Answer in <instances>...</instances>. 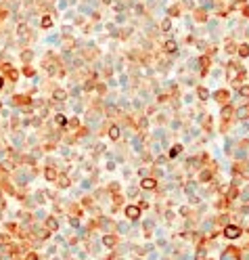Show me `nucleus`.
<instances>
[{
    "instance_id": "obj_18",
    "label": "nucleus",
    "mask_w": 249,
    "mask_h": 260,
    "mask_svg": "<svg viewBox=\"0 0 249 260\" xmlns=\"http://www.w3.org/2000/svg\"><path fill=\"white\" fill-rule=\"evenodd\" d=\"M241 94H245V97H249V86H243V88H241Z\"/></svg>"
},
{
    "instance_id": "obj_16",
    "label": "nucleus",
    "mask_w": 249,
    "mask_h": 260,
    "mask_svg": "<svg viewBox=\"0 0 249 260\" xmlns=\"http://www.w3.org/2000/svg\"><path fill=\"white\" fill-rule=\"evenodd\" d=\"M103 241H105V246H113V243H115V239H113V237H105Z\"/></svg>"
},
{
    "instance_id": "obj_10",
    "label": "nucleus",
    "mask_w": 249,
    "mask_h": 260,
    "mask_svg": "<svg viewBox=\"0 0 249 260\" xmlns=\"http://www.w3.org/2000/svg\"><path fill=\"white\" fill-rule=\"evenodd\" d=\"M180 151H182V147H180V145H176V147H174L172 151H170V155H172V157H176L178 153H180Z\"/></svg>"
},
{
    "instance_id": "obj_15",
    "label": "nucleus",
    "mask_w": 249,
    "mask_h": 260,
    "mask_svg": "<svg viewBox=\"0 0 249 260\" xmlns=\"http://www.w3.org/2000/svg\"><path fill=\"white\" fill-rule=\"evenodd\" d=\"M50 17H44V19H42V25H44V28H50Z\"/></svg>"
},
{
    "instance_id": "obj_17",
    "label": "nucleus",
    "mask_w": 249,
    "mask_h": 260,
    "mask_svg": "<svg viewBox=\"0 0 249 260\" xmlns=\"http://www.w3.org/2000/svg\"><path fill=\"white\" fill-rule=\"evenodd\" d=\"M167 13H170L172 17H176V15H178V8H176V6H172V8H170V11H167Z\"/></svg>"
},
{
    "instance_id": "obj_13",
    "label": "nucleus",
    "mask_w": 249,
    "mask_h": 260,
    "mask_svg": "<svg viewBox=\"0 0 249 260\" xmlns=\"http://www.w3.org/2000/svg\"><path fill=\"white\" fill-rule=\"evenodd\" d=\"M46 225H48V229H57V220H55V218H48Z\"/></svg>"
},
{
    "instance_id": "obj_21",
    "label": "nucleus",
    "mask_w": 249,
    "mask_h": 260,
    "mask_svg": "<svg viewBox=\"0 0 249 260\" xmlns=\"http://www.w3.org/2000/svg\"><path fill=\"white\" fill-rule=\"evenodd\" d=\"M222 113H224V118H228V115H230V109H228V107H224V109H222Z\"/></svg>"
},
{
    "instance_id": "obj_11",
    "label": "nucleus",
    "mask_w": 249,
    "mask_h": 260,
    "mask_svg": "<svg viewBox=\"0 0 249 260\" xmlns=\"http://www.w3.org/2000/svg\"><path fill=\"white\" fill-rule=\"evenodd\" d=\"M55 99H57V101H63V99H65V92H63V90H55Z\"/></svg>"
},
{
    "instance_id": "obj_6",
    "label": "nucleus",
    "mask_w": 249,
    "mask_h": 260,
    "mask_svg": "<svg viewBox=\"0 0 249 260\" xmlns=\"http://www.w3.org/2000/svg\"><path fill=\"white\" fill-rule=\"evenodd\" d=\"M163 48H165V50H167V52H174V50H176V42H174V40H167V42H165V46H163Z\"/></svg>"
},
{
    "instance_id": "obj_4",
    "label": "nucleus",
    "mask_w": 249,
    "mask_h": 260,
    "mask_svg": "<svg viewBox=\"0 0 249 260\" xmlns=\"http://www.w3.org/2000/svg\"><path fill=\"white\" fill-rule=\"evenodd\" d=\"M142 189H155V181L153 178H145L142 181Z\"/></svg>"
},
{
    "instance_id": "obj_8",
    "label": "nucleus",
    "mask_w": 249,
    "mask_h": 260,
    "mask_svg": "<svg viewBox=\"0 0 249 260\" xmlns=\"http://www.w3.org/2000/svg\"><path fill=\"white\" fill-rule=\"evenodd\" d=\"M46 178H48V181H55V178H57V172H55L52 168H48V170H46Z\"/></svg>"
},
{
    "instance_id": "obj_12",
    "label": "nucleus",
    "mask_w": 249,
    "mask_h": 260,
    "mask_svg": "<svg viewBox=\"0 0 249 260\" xmlns=\"http://www.w3.org/2000/svg\"><path fill=\"white\" fill-rule=\"evenodd\" d=\"M197 92H199V97H201V99H209V92L205 90V88H199Z\"/></svg>"
},
{
    "instance_id": "obj_7",
    "label": "nucleus",
    "mask_w": 249,
    "mask_h": 260,
    "mask_svg": "<svg viewBox=\"0 0 249 260\" xmlns=\"http://www.w3.org/2000/svg\"><path fill=\"white\" fill-rule=\"evenodd\" d=\"M109 137H111L113 141H115V139H119V128H117V126H113V128L109 130Z\"/></svg>"
},
{
    "instance_id": "obj_5",
    "label": "nucleus",
    "mask_w": 249,
    "mask_h": 260,
    "mask_svg": "<svg viewBox=\"0 0 249 260\" xmlns=\"http://www.w3.org/2000/svg\"><path fill=\"white\" fill-rule=\"evenodd\" d=\"M237 115H239V118H241V120L249 118V107H241V109L237 111Z\"/></svg>"
},
{
    "instance_id": "obj_9",
    "label": "nucleus",
    "mask_w": 249,
    "mask_h": 260,
    "mask_svg": "<svg viewBox=\"0 0 249 260\" xmlns=\"http://www.w3.org/2000/svg\"><path fill=\"white\" fill-rule=\"evenodd\" d=\"M161 28H163V32H170V30H172V23H170V19H165V21L161 23Z\"/></svg>"
},
{
    "instance_id": "obj_1",
    "label": "nucleus",
    "mask_w": 249,
    "mask_h": 260,
    "mask_svg": "<svg viewBox=\"0 0 249 260\" xmlns=\"http://www.w3.org/2000/svg\"><path fill=\"white\" fill-rule=\"evenodd\" d=\"M239 74H243V69L239 67V65H235V63H230V65H228V76H230V80H237Z\"/></svg>"
},
{
    "instance_id": "obj_14",
    "label": "nucleus",
    "mask_w": 249,
    "mask_h": 260,
    "mask_svg": "<svg viewBox=\"0 0 249 260\" xmlns=\"http://www.w3.org/2000/svg\"><path fill=\"white\" fill-rule=\"evenodd\" d=\"M239 52H241V55H243V57H247V55H249V48H247V46H245V44H243V46H241V48H239Z\"/></svg>"
},
{
    "instance_id": "obj_2",
    "label": "nucleus",
    "mask_w": 249,
    "mask_h": 260,
    "mask_svg": "<svg viewBox=\"0 0 249 260\" xmlns=\"http://www.w3.org/2000/svg\"><path fill=\"white\" fill-rule=\"evenodd\" d=\"M226 237H230V239H237L239 235H241V231H239V227H233V225H230V227H226Z\"/></svg>"
},
{
    "instance_id": "obj_3",
    "label": "nucleus",
    "mask_w": 249,
    "mask_h": 260,
    "mask_svg": "<svg viewBox=\"0 0 249 260\" xmlns=\"http://www.w3.org/2000/svg\"><path fill=\"white\" fill-rule=\"evenodd\" d=\"M126 214H128V218H132V220H134V218H138L140 210L136 208V206H128V208H126Z\"/></svg>"
},
{
    "instance_id": "obj_19",
    "label": "nucleus",
    "mask_w": 249,
    "mask_h": 260,
    "mask_svg": "<svg viewBox=\"0 0 249 260\" xmlns=\"http://www.w3.org/2000/svg\"><path fill=\"white\" fill-rule=\"evenodd\" d=\"M32 59V52H23V61H29Z\"/></svg>"
},
{
    "instance_id": "obj_20",
    "label": "nucleus",
    "mask_w": 249,
    "mask_h": 260,
    "mask_svg": "<svg viewBox=\"0 0 249 260\" xmlns=\"http://www.w3.org/2000/svg\"><path fill=\"white\" fill-rule=\"evenodd\" d=\"M57 124H65V118H63V115H57Z\"/></svg>"
},
{
    "instance_id": "obj_22",
    "label": "nucleus",
    "mask_w": 249,
    "mask_h": 260,
    "mask_svg": "<svg viewBox=\"0 0 249 260\" xmlns=\"http://www.w3.org/2000/svg\"><path fill=\"white\" fill-rule=\"evenodd\" d=\"M0 88H2V78H0Z\"/></svg>"
}]
</instances>
